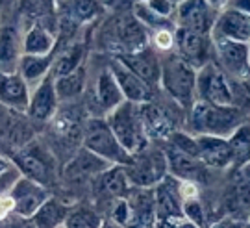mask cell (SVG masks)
<instances>
[{
	"mask_svg": "<svg viewBox=\"0 0 250 228\" xmlns=\"http://www.w3.org/2000/svg\"><path fill=\"white\" fill-rule=\"evenodd\" d=\"M50 195L52 193L46 185L21 175L15 185L11 187V191H9V199L13 202V211L30 219L45 204V201Z\"/></svg>",
	"mask_w": 250,
	"mask_h": 228,
	"instance_id": "4fadbf2b",
	"label": "cell"
},
{
	"mask_svg": "<svg viewBox=\"0 0 250 228\" xmlns=\"http://www.w3.org/2000/svg\"><path fill=\"white\" fill-rule=\"evenodd\" d=\"M54 62V52L50 54H22L19 60L17 72L26 80L30 89L50 74Z\"/></svg>",
	"mask_w": 250,
	"mask_h": 228,
	"instance_id": "f546056e",
	"label": "cell"
},
{
	"mask_svg": "<svg viewBox=\"0 0 250 228\" xmlns=\"http://www.w3.org/2000/svg\"><path fill=\"white\" fill-rule=\"evenodd\" d=\"M206 2H208L215 11H223V9H226L230 6V0H206Z\"/></svg>",
	"mask_w": 250,
	"mask_h": 228,
	"instance_id": "60d3db41",
	"label": "cell"
},
{
	"mask_svg": "<svg viewBox=\"0 0 250 228\" xmlns=\"http://www.w3.org/2000/svg\"><path fill=\"white\" fill-rule=\"evenodd\" d=\"M145 4L156 11L161 17H169L174 19V11H176V4L172 0H145Z\"/></svg>",
	"mask_w": 250,
	"mask_h": 228,
	"instance_id": "d590c367",
	"label": "cell"
},
{
	"mask_svg": "<svg viewBox=\"0 0 250 228\" xmlns=\"http://www.w3.org/2000/svg\"><path fill=\"white\" fill-rule=\"evenodd\" d=\"M82 145L85 150L107 161L109 165H126L130 160V154L111 132L106 117L100 115L85 117L82 128Z\"/></svg>",
	"mask_w": 250,
	"mask_h": 228,
	"instance_id": "277c9868",
	"label": "cell"
},
{
	"mask_svg": "<svg viewBox=\"0 0 250 228\" xmlns=\"http://www.w3.org/2000/svg\"><path fill=\"white\" fill-rule=\"evenodd\" d=\"M85 63V45L80 41H69L63 46H56L54 50V62H52V74L54 78L69 74L72 70H76Z\"/></svg>",
	"mask_w": 250,
	"mask_h": 228,
	"instance_id": "83f0119b",
	"label": "cell"
},
{
	"mask_svg": "<svg viewBox=\"0 0 250 228\" xmlns=\"http://www.w3.org/2000/svg\"><path fill=\"white\" fill-rule=\"evenodd\" d=\"M230 8H235L250 15V0H230Z\"/></svg>",
	"mask_w": 250,
	"mask_h": 228,
	"instance_id": "ab89813d",
	"label": "cell"
},
{
	"mask_svg": "<svg viewBox=\"0 0 250 228\" xmlns=\"http://www.w3.org/2000/svg\"><path fill=\"white\" fill-rule=\"evenodd\" d=\"M211 35L226 37V39H233V41H241V43H249L250 15L228 6L226 9L219 11V15L215 19Z\"/></svg>",
	"mask_w": 250,
	"mask_h": 228,
	"instance_id": "7402d4cb",
	"label": "cell"
},
{
	"mask_svg": "<svg viewBox=\"0 0 250 228\" xmlns=\"http://www.w3.org/2000/svg\"><path fill=\"white\" fill-rule=\"evenodd\" d=\"M54 88L60 104L62 102H74L76 98H80L85 93L87 88V65L83 63L82 67L72 70L69 74H63L54 78Z\"/></svg>",
	"mask_w": 250,
	"mask_h": 228,
	"instance_id": "4dcf8cb0",
	"label": "cell"
},
{
	"mask_svg": "<svg viewBox=\"0 0 250 228\" xmlns=\"http://www.w3.org/2000/svg\"><path fill=\"white\" fill-rule=\"evenodd\" d=\"M104 117L119 143L125 147V150L130 156L145 149L150 143L146 130H145L139 104L125 100L123 104H119L115 110H111Z\"/></svg>",
	"mask_w": 250,
	"mask_h": 228,
	"instance_id": "5b68a950",
	"label": "cell"
},
{
	"mask_svg": "<svg viewBox=\"0 0 250 228\" xmlns=\"http://www.w3.org/2000/svg\"><path fill=\"white\" fill-rule=\"evenodd\" d=\"M134 2H145V0H134Z\"/></svg>",
	"mask_w": 250,
	"mask_h": 228,
	"instance_id": "7dc6e473",
	"label": "cell"
},
{
	"mask_svg": "<svg viewBox=\"0 0 250 228\" xmlns=\"http://www.w3.org/2000/svg\"><path fill=\"white\" fill-rule=\"evenodd\" d=\"M211 41H213L215 58L224 74L228 72L233 78H247L250 70L249 45L217 35H211Z\"/></svg>",
	"mask_w": 250,
	"mask_h": 228,
	"instance_id": "7c38bea8",
	"label": "cell"
},
{
	"mask_svg": "<svg viewBox=\"0 0 250 228\" xmlns=\"http://www.w3.org/2000/svg\"><path fill=\"white\" fill-rule=\"evenodd\" d=\"M91 102L97 106V112L95 115L104 117L111 110H115L119 104L125 102V97L121 93V89L117 86L115 78L111 74L109 67H102L97 72V76L93 80V86H91Z\"/></svg>",
	"mask_w": 250,
	"mask_h": 228,
	"instance_id": "2e32d148",
	"label": "cell"
},
{
	"mask_svg": "<svg viewBox=\"0 0 250 228\" xmlns=\"http://www.w3.org/2000/svg\"><path fill=\"white\" fill-rule=\"evenodd\" d=\"M198 158L208 169H226L233 165V152L228 137L197 136Z\"/></svg>",
	"mask_w": 250,
	"mask_h": 228,
	"instance_id": "603a6c76",
	"label": "cell"
},
{
	"mask_svg": "<svg viewBox=\"0 0 250 228\" xmlns=\"http://www.w3.org/2000/svg\"><path fill=\"white\" fill-rule=\"evenodd\" d=\"M83 121L78 112L74 108H58V112L52 119L48 121L50 126V136L56 137L60 143H72L76 139H82V128H83Z\"/></svg>",
	"mask_w": 250,
	"mask_h": 228,
	"instance_id": "484cf974",
	"label": "cell"
},
{
	"mask_svg": "<svg viewBox=\"0 0 250 228\" xmlns=\"http://www.w3.org/2000/svg\"><path fill=\"white\" fill-rule=\"evenodd\" d=\"M154 208H156V227L174 228L184 215V195H182V180L167 175L160 184L154 187Z\"/></svg>",
	"mask_w": 250,
	"mask_h": 228,
	"instance_id": "ba28073f",
	"label": "cell"
},
{
	"mask_svg": "<svg viewBox=\"0 0 250 228\" xmlns=\"http://www.w3.org/2000/svg\"><path fill=\"white\" fill-rule=\"evenodd\" d=\"M172 52H176L182 60H186L189 65H193L198 70L202 65L211 62V54H213L211 35L197 34V32L176 26L174 28V50Z\"/></svg>",
	"mask_w": 250,
	"mask_h": 228,
	"instance_id": "30bf717a",
	"label": "cell"
},
{
	"mask_svg": "<svg viewBox=\"0 0 250 228\" xmlns=\"http://www.w3.org/2000/svg\"><path fill=\"white\" fill-rule=\"evenodd\" d=\"M209 228H245V225L239 223V221L232 219V217H224V219L213 223Z\"/></svg>",
	"mask_w": 250,
	"mask_h": 228,
	"instance_id": "74e56055",
	"label": "cell"
},
{
	"mask_svg": "<svg viewBox=\"0 0 250 228\" xmlns=\"http://www.w3.org/2000/svg\"><path fill=\"white\" fill-rule=\"evenodd\" d=\"M102 45L113 56L130 54L141 50L150 45V34L148 30L135 19V15L121 13L115 15L102 30Z\"/></svg>",
	"mask_w": 250,
	"mask_h": 228,
	"instance_id": "3957f363",
	"label": "cell"
},
{
	"mask_svg": "<svg viewBox=\"0 0 250 228\" xmlns=\"http://www.w3.org/2000/svg\"><path fill=\"white\" fill-rule=\"evenodd\" d=\"M102 221H104L102 215L95 208H91L87 204H78V206H71L63 228H100Z\"/></svg>",
	"mask_w": 250,
	"mask_h": 228,
	"instance_id": "836d02e7",
	"label": "cell"
},
{
	"mask_svg": "<svg viewBox=\"0 0 250 228\" xmlns=\"http://www.w3.org/2000/svg\"><path fill=\"white\" fill-rule=\"evenodd\" d=\"M4 4H6V0H0V17H2V9H4Z\"/></svg>",
	"mask_w": 250,
	"mask_h": 228,
	"instance_id": "ee69618b",
	"label": "cell"
},
{
	"mask_svg": "<svg viewBox=\"0 0 250 228\" xmlns=\"http://www.w3.org/2000/svg\"><path fill=\"white\" fill-rule=\"evenodd\" d=\"M247 227H249V228H250V219H249V225H247Z\"/></svg>",
	"mask_w": 250,
	"mask_h": 228,
	"instance_id": "681fc988",
	"label": "cell"
},
{
	"mask_svg": "<svg viewBox=\"0 0 250 228\" xmlns=\"http://www.w3.org/2000/svg\"><path fill=\"white\" fill-rule=\"evenodd\" d=\"M247 45H249V65H250V41Z\"/></svg>",
	"mask_w": 250,
	"mask_h": 228,
	"instance_id": "f6af8a7d",
	"label": "cell"
},
{
	"mask_svg": "<svg viewBox=\"0 0 250 228\" xmlns=\"http://www.w3.org/2000/svg\"><path fill=\"white\" fill-rule=\"evenodd\" d=\"M107 67L111 70V74H113V78H115L125 100L135 102V104H143V102H148V100L154 98V89L150 86H146L143 80L139 78L134 70L128 69L119 58L113 56L107 62Z\"/></svg>",
	"mask_w": 250,
	"mask_h": 228,
	"instance_id": "9a60e30c",
	"label": "cell"
},
{
	"mask_svg": "<svg viewBox=\"0 0 250 228\" xmlns=\"http://www.w3.org/2000/svg\"><path fill=\"white\" fill-rule=\"evenodd\" d=\"M54 2H56V4H58V2H62V0H54Z\"/></svg>",
	"mask_w": 250,
	"mask_h": 228,
	"instance_id": "c3c4849f",
	"label": "cell"
},
{
	"mask_svg": "<svg viewBox=\"0 0 250 228\" xmlns=\"http://www.w3.org/2000/svg\"><path fill=\"white\" fill-rule=\"evenodd\" d=\"M125 63L130 70H134L139 78L152 89L160 88V70H161V58L158 56V50L152 48L150 45L141 50H135L130 54L115 56Z\"/></svg>",
	"mask_w": 250,
	"mask_h": 228,
	"instance_id": "e0dca14e",
	"label": "cell"
},
{
	"mask_svg": "<svg viewBox=\"0 0 250 228\" xmlns=\"http://www.w3.org/2000/svg\"><path fill=\"white\" fill-rule=\"evenodd\" d=\"M230 147L233 152V165L241 167L245 161L250 160V121H243L235 130L230 134Z\"/></svg>",
	"mask_w": 250,
	"mask_h": 228,
	"instance_id": "e575fe53",
	"label": "cell"
},
{
	"mask_svg": "<svg viewBox=\"0 0 250 228\" xmlns=\"http://www.w3.org/2000/svg\"><path fill=\"white\" fill-rule=\"evenodd\" d=\"M22 56V32L17 21H0V72H13Z\"/></svg>",
	"mask_w": 250,
	"mask_h": 228,
	"instance_id": "44dd1931",
	"label": "cell"
},
{
	"mask_svg": "<svg viewBox=\"0 0 250 228\" xmlns=\"http://www.w3.org/2000/svg\"><path fill=\"white\" fill-rule=\"evenodd\" d=\"M97 182H99L100 193L111 197L113 201L115 199H125L128 191L132 189V184H130L123 165H109L107 169H104L97 176Z\"/></svg>",
	"mask_w": 250,
	"mask_h": 228,
	"instance_id": "1f68e13d",
	"label": "cell"
},
{
	"mask_svg": "<svg viewBox=\"0 0 250 228\" xmlns=\"http://www.w3.org/2000/svg\"><path fill=\"white\" fill-rule=\"evenodd\" d=\"M197 100L213 106H233L235 95L223 69L208 62L197 70Z\"/></svg>",
	"mask_w": 250,
	"mask_h": 228,
	"instance_id": "9c48e42d",
	"label": "cell"
},
{
	"mask_svg": "<svg viewBox=\"0 0 250 228\" xmlns=\"http://www.w3.org/2000/svg\"><path fill=\"white\" fill-rule=\"evenodd\" d=\"M107 167H109L107 161L91 154L89 150L82 149L74 158L69 160V163L63 169V176L71 184H82L87 182L91 176H99Z\"/></svg>",
	"mask_w": 250,
	"mask_h": 228,
	"instance_id": "d4e9b609",
	"label": "cell"
},
{
	"mask_svg": "<svg viewBox=\"0 0 250 228\" xmlns=\"http://www.w3.org/2000/svg\"><path fill=\"white\" fill-rule=\"evenodd\" d=\"M13 211V202L9 199V195H2L0 193V219L6 217L8 213Z\"/></svg>",
	"mask_w": 250,
	"mask_h": 228,
	"instance_id": "f35d334b",
	"label": "cell"
},
{
	"mask_svg": "<svg viewBox=\"0 0 250 228\" xmlns=\"http://www.w3.org/2000/svg\"><path fill=\"white\" fill-rule=\"evenodd\" d=\"M0 228H36V225L32 223V219L22 217L15 211L8 213L6 217L0 219Z\"/></svg>",
	"mask_w": 250,
	"mask_h": 228,
	"instance_id": "8d00e7d4",
	"label": "cell"
},
{
	"mask_svg": "<svg viewBox=\"0 0 250 228\" xmlns=\"http://www.w3.org/2000/svg\"><path fill=\"white\" fill-rule=\"evenodd\" d=\"M30 86L26 80L13 72H0V106L15 110L19 114H26L28 100H30Z\"/></svg>",
	"mask_w": 250,
	"mask_h": 228,
	"instance_id": "cb8c5ba5",
	"label": "cell"
},
{
	"mask_svg": "<svg viewBox=\"0 0 250 228\" xmlns=\"http://www.w3.org/2000/svg\"><path fill=\"white\" fill-rule=\"evenodd\" d=\"M188 114L189 128L195 136L230 137V134L243 123L239 110L235 106H213L202 100H195Z\"/></svg>",
	"mask_w": 250,
	"mask_h": 228,
	"instance_id": "7a4b0ae2",
	"label": "cell"
},
{
	"mask_svg": "<svg viewBox=\"0 0 250 228\" xmlns=\"http://www.w3.org/2000/svg\"><path fill=\"white\" fill-rule=\"evenodd\" d=\"M217 15L219 11H215L206 0H182L176 4L174 24L197 34L211 35Z\"/></svg>",
	"mask_w": 250,
	"mask_h": 228,
	"instance_id": "8fae6325",
	"label": "cell"
},
{
	"mask_svg": "<svg viewBox=\"0 0 250 228\" xmlns=\"http://www.w3.org/2000/svg\"><path fill=\"white\" fill-rule=\"evenodd\" d=\"M100 228H125V227L119 225V223H115L113 219H104L102 221V225H100Z\"/></svg>",
	"mask_w": 250,
	"mask_h": 228,
	"instance_id": "b9f144b4",
	"label": "cell"
},
{
	"mask_svg": "<svg viewBox=\"0 0 250 228\" xmlns=\"http://www.w3.org/2000/svg\"><path fill=\"white\" fill-rule=\"evenodd\" d=\"M241 175L247 182H250V160L249 161H245V163L241 165Z\"/></svg>",
	"mask_w": 250,
	"mask_h": 228,
	"instance_id": "7bdbcfd3",
	"label": "cell"
},
{
	"mask_svg": "<svg viewBox=\"0 0 250 228\" xmlns=\"http://www.w3.org/2000/svg\"><path fill=\"white\" fill-rule=\"evenodd\" d=\"M125 167V173L134 187H154L169 175L165 150L154 149L150 143L130 156Z\"/></svg>",
	"mask_w": 250,
	"mask_h": 228,
	"instance_id": "52a82bcc",
	"label": "cell"
},
{
	"mask_svg": "<svg viewBox=\"0 0 250 228\" xmlns=\"http://www.w3.org/2000/svg\"><path fill=\"white\" fill-rule=\"evenodd\" d=\"M58 46V32L43 24H28L22 32V54H50Z\"/></svg>",
	"mask_w": 250,
	"mask_h": 228,
	"instance_id": "f1b7e54d",
	"label": "cell"
},
{
	"mask_svg": "<svg viewBox=\"0 0 250 228\" xmlns=\"http://www.w3.org/2000/svg\"><path fill=\"white\" fill-rule=\"evenodd\" d=\"M22 176H28L39 184L50 185L56 182V154L39 141H28L11 156Z\"/></svg>",
	"mask_w": 250,
	"mask_h": 228,
	"instance_id": "8992f818",
	"label": "cell"
},
{
	"mask_svg": "<svg viewBox=\"0 0 250 228\" xmlns=\"http://www.w3.org/2000/svg\"><path fill=\"white\" fill-rule=\"evenodd\" d=\"M58 108H60V100L54 88V76L48 74L30 91L26 117L34 123L46 124L56 115Z\"/></svg>",
	"mask_w": 250,
	"mask_h": 228,
	"instance_id": "5bb4252c",
	"label": "cell"
},
{
	"mask_svg": "<svg viewBox=\"0 0 250 228\" xmlns=\"http://www.w3.org/2000/svg\"><path fill=\"white\" fill-rule=\"evenodd\" d=\"M160 88L172 102L189 112L197 100V69L176 52H165L161 58Z\"/></svg>",
	"mask_w": 250,
	"mask_h": 228,
	"instance_id": "6da1fadb",
	"label": "cell"
},
{
	"mask_svg": "<svg viewBox=\"0 0 250 228\" xmlns=\"http://www.w3.org/2000/svg\"><path fill=\"white\" fill-rule=\"evenodd\" d=\"M130 211L128 227L152 228L156 225V208H154V189L152 187H134L125 197Z\"/></svg>",
	"mask_w": 250,
	"mask_h": 228,
	"instance_id": "ffe728a7",
	"label": "cell"
},
{
	"mask_svg": "<svg viewBox=\"0 0 250 228\" xmlns=\"http://www.w3.org/2000/svg\"><path fill=\"white\" fill-rule=\"evenodd\" d=\"M69 210H71L69 204H65L63 201L50 195L45 201V204L30 219L36 225V228H63Z\"/></svg>",
	"mask_w": 250,
	"mask_h": 228,
	"instance_id": "d6a6232c",
	"label": "cell"
},
{
	"mask_svg": "<svg viewBox=\"0 0 250 228\" xmlns=\"http://www.w3.org/2000/svg\"><path fill=\"white\" fill-rule=\"evenodd\" d=\"M245 228H249V227H247V225H245Z\"/></svg>",
	"mask_w": 250,
	"mask_h": 228,
	"instance_id": "f907efd6",
	"label": "cell"
},
{
	"mask_svg": "<svg viewBox=\"0 0 250 228\" xmlns=\"http://www.w3.org/2000/svg\"><path fill=\"white\" fill-rule=\"evenodd\" d=\"M163 150H165V158H167L169 175H172L174 178H178L182 182L197 184L208 176V167L198 158L191 156L188 152H182L180 149L172 147L170 143H167V147Z\"/></svg>",
	"mask_w": 250,
	"mask_h": 228,
	"instance_id": "d6986e66",
	"label": "cell"
},
{
	"mask_svg": "<svg viewBox=\"0 0 250 228\" xmlns=\"http://www.w3.org/2000/svg\"><path fill=\"white\" fill-rule=\"evenodd\" d=\"M139 108L148 139H167L172 132L178 130L176 117L165 104H158L152 98L148 102L139 104Z\"/></svg>",
	"mask_w": 250,
	"mask_h": 228,
	"instance_id": "ac0fdd59",
	"label": "cell"
},
{
	"mask_svg": "<svg viewBox=\"0 0 250 228\" xmlns=\"http://www.w3.org/2000/svg\"><path fill=\"white\" fill-rule=\"evenodd\" d=\"M172 2H174V4H178V2H182V0H172Z\"/></svg>",
	"mask_w": 250,
	"mask_h": 228,
	"instance_id": "bcb514c9",
	"label": "cell"
},
{
	"mask_svg": "<svg viewBox=\"0 0 250 228\" xmlns=\"http://www.w3.org/2000/svg\"><path fill=\"white\" fill-rule=\"evenodd\" d=\"M58 13L63 21L72 26H82L100 15L102 6L99 0H62L56 4Z\"/></svg>",
	"mask_w": 250,
	"mask_h": 228,
	"instance_id": "4316f807",
	"label": "cell"
}]
</instances>
